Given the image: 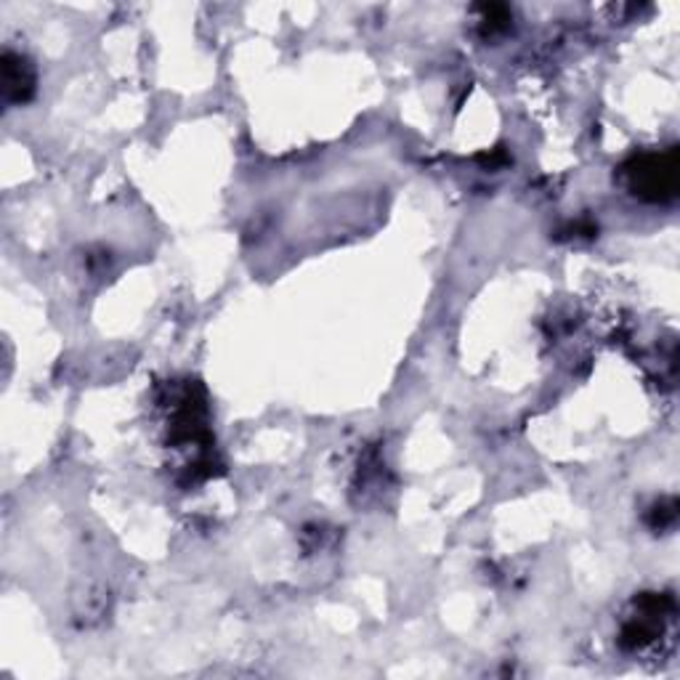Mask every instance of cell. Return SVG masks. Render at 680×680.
Instances as JSON below:
<instances>
[{"label": "cell", "mask_w": 680, "mask_h": 680, "mask_svg": "<svg viewBox=\"0 0 680 680\" xmlns=\"http://www.w3.org/2000/svg\"><path fill=\"white\" fill-rule=\"evenodd\" d=\"M633 184L640 194L654 199H665L676 194V154L667 158H649L633 171Z\"/></svg>", "instance_id": "cell-1"}]
</instances>
